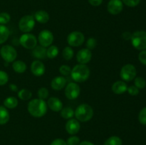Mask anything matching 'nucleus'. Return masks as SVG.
Masks as SVG:
<instances>
[{"label":"nucleus","mask_w":146,"mask_h":145,"mask_svg":"<svg viewBox=\"0 0 146 145\" xmlns=\"http://www.w3.org/2000/svg\"><path fill=\"white\" fill-rule=\"evenodd\" d=\"M134 84H135V86L137 87L138 89H143L146 86V81L142 77H137L135 78Z\"/></svg>","instance_id":"30"},{"label":"nucleus","mask_w":146,"mask_h":145,"mask_svg":"<svg viewBox=\"0 0 146 145\" xmlns=\"http://www.w3.org/2000/svg\"><path fill=\"white\" fill-rule=\"evenodd\" d=\"M9 88L11 90L14 91V92H17V91L18 90V88H17V85H14V84H11V85H9Z\"/></svg>","instance_id":"44"},{"label":"nucleus","mask_w":146,"mask_h":145,"mask_svg":"<svg viewBox=\"0 0 146 145\" xmlns=\"http://www.w3.org/2000/svg\"><path fill=\"white\" fill-rule=\"evenodd\" d=\"M49 14L44 10L37 11L34 14V19L40 24H46L49 21Z\"/></svg>","instance_id":"19"},{"label":"nucleus","mask_w":146,"mask_h":145,"mask_svg":"<svg viewBox=\"0 0 146 145\" xmlns=\"http://www.w3.org/2000/svg\"><path fill=\"white\" fill-rule=\"evenodd\" d=\"M74 115L78 121L82 122H88L94 116V109L88 104H81L74 111Z\"/></svg>","instance_id":"3"},{"label":"nucleus","mask_w":146,"mask_h":145,"mask_svg":"<svg viewBox=\"0 0 146 145\" xmlns=\"http://www.w3.org/2000/svg\"><path fill=\"white\" fill-rule=\"evenodd\" d=\"M66 85V79L63 76H56L51 80V86L54 90H61Z\"/></svg>","instance_id":"16"},{"label":"nucleus","mask_w":146,"mask_h":145,"mask_svg":"<svg viewBox=\"0 0 146 145\" xmlns=\"http://www.w3.org/2000/svg\"><path fill=\"white\" fill-rule=\"evenodd\" d=\"M74 115V110L70 107H66L61 109V116L64 119H69L73 117Z\"/></svg>","instance_id":"25"},{"label":"nucleus","mask_w":146,"mask_h":145,"mask_svg":"<svg viewBox=\"0 0 146 145\" xmlns=\"http://www.w3.org/2000/svg\"><path fill=\"white\" fill-rule=\"evenodd\" d=\"M78 145H94L92 142H88V141H84V142H80V144Z\"/></svg>","instance_id":"45"},{"label":"nucleus","mask_w":146,"mask_h":145,"mask_svg":"<svg viewBox=\"0 0 146 145\" xmlns=\"http://www.w3.org/2000/svg\"><path fill=\"white\" fill-rule=\"evenodd\" d=\"M97 45V41L95 38L94 37H91L88 39L86 42V47L89 50H93L96 48Z\"/></svg>","instance_id":"35"},{"label":"nucleus","mask_w":146,"mask_h":145,"mask_svg":"<svg viewBox=\"0 0 146 145\" xmlns=\"http://www.w3.org/2000/svg\"><path fill=\"white\" fill-rule=\"evenodd\" d=\"M81 89L78 84L76 82H70L66 86L65 95L68 99L75 100L79 96Z\"/></svg>","instance_id":"11"},{"label":"nucleus","mask_w":146,"mask_h":145,"mask_svg":"<svg viewBox=\"0 0 146 145\" xmlns=\"http://www.w3.org/2000/svg\"><path fill=\"white\" fill-rule=\"evenodd\" d=\"M45 65L41 61H34L31 65V71L35 76H41L45 72Z\"/></svg>","instance_id":"15"},{"label":"nucleus","mask_w":146,"mask_h":145,"mask_svg":"<svg viewBox=\"0 0 146 145\" xmlns=\"http://www.w3.org/2000/svg\"><path fill=\"white\" fill-rule=\"evenodd\" d=\"M131 44L137 50H146V31H135L131 36Z\"/></svg>","instance_id":"4"},{"label":"nucleus","mask_w":146,"mask_h":145,"mask_svg":"<svg viewBox=\"0 0 146 145\" xmlns=\"http://www.w3.org/2000/svg\"><path fill=\"white\" fill-rule=\"evenodd\" d=\"M47 104L44 100L35 98L29 102L27 109L31 116L39 118L46 115L47 112Z\"/></svg>","instance_id":"1"},{"label":"nucleus","mask_w":146,"mask_h":145,"mask_svg":"<svg viewBox=\"0 0 146 145\" xmlns=\"http://www.w3.org/2000/svg\"><path fill=\"white\" fill-rule=\"evenodd\" d=\"M138 120L143 125H146V107L143 108L138 115Z\"/></svg>","instance_id":"33"},{"label":"nucleus","mask_w":146,"mask_h":145,"mask_svg":"<svg viewBox=\"0 0 146 145\" xmlns=\"http://www.w3.org/2000/svg\"><path fill=\"white\" fill-rule=\"evenodd\" d=\"M85 41V36L81 31H75L70 33L67 37V42L70 46L78 47L82 45Z\"/></svg>","instance_id":"9"},{"label":"nucleus","mask_w":146,"mask_h":145,"mask_svg":"<svg viewBox=\"0 0 146 145\" xmlns=\"http://www.w3.org/2000/svg\"><path fill=\"white\" fill-rule=\"evenodd\" d=\"M12 68L17 73H23L27 70V65L22 61H14L12 64Z\"/></svg>","instance_id":"21"},{"label":"nucleus","mask_w":146,"mask_h":145,"mask_svg":"<svg viewBox=\"0 0 146 145\" xmlns=\"http://www.w3.org/2000/svg\"><path fill=\"white\" fill-rule=\"evenodd\" d=\"M59 72L63 75H68L71 74V69L70 66L67 65H62L59 68Z\"/></svg>","instance_id":"37"},{"label":"nucleus","mask_w":146,"mask_h":145,"mask_svg":"<svg viewBox=\"0 0 146 145\" xmlns=\"http://www.w3.org/2000/svg\"><path fill=\"white\" fill-rule=\"evenodd\" d=\"M38 43L43 47H49L54 41V35L48 30H43L38 34Z\"/></svg>","instance_id":"10"},{"label":"nucleus","mask_w":146,"mask_h":145,"mask_svg":"<svg viewBox=\"0 0 146 145\" xmlns=\"http://www.w3.org/2000/svg\"><path fill=\"white\" fill-rule=\"evenodd\" d=\"M10 118L9 113L5 107L0 106V125L7 124Z\"/></svg>","instance_id":"22"},{"label":"nucleus","mask_w":146,"mask_h":145,"mask_svg":"<svg viewBox=\"0 0 146 145\" xmlns=\"http://www.w3.org/2000/svg\"><path fill=\"white\" fill-rule=\"evenodd\" d=\"M67 145H78L80 144V139L77 136H71L67 139Z\"/></svg>","instance_id":"36"},{"label":"nucleus","mask_w":146,"mask_h":145,"mask_svg":"<svg viewBox=\"0 0 146 145\" xmlns=\"http://www.w3.org/2000/svg\"><path fill=\"white\" fill-rule=\"evenodd\" d=\"M11 19V16L8 13L1 12L0 13V24L4 25V24H8Z\"/></svg>","instance_id":"31"},{"label":"nucleus","mask_w":146,"mask_h":145,"mask_svg":"<svg viewBox=\"0 0 146 145\" xmlns=\"http://www.w3.org/2000/svg\"><path fill=\"white\" fill-rule=\"evenodd\" d=\"M9 35L10 32L9 28L6 26L0 24V44L6 42L9 38Z\"/></svg>","instance_id":"23"},{"label":"nucleus","mask_w":146,"mask_h":145,"mask_svg":"<svg viewBox=\"0 0 146 145\" xmlns=\"http://www.w3.org/2000/svg\"><path fill=\"white\" fill-rule=\"evenodd\" d=\"M81 125L79 122L76 119H69L66 123V130L69 134H76L80 130Z\"/></svg>","instance_id":"14"},{"label":"nucleus","mask_w":146,"mask_h":145,"mask_svg":"<svg viewBox=\"0 0 146 145\" xmlns=\"http://www.w3.org/2000/svg\"><path fill=\"white\" fill-rule=\"evenodd\" d=\"M32 93L30 90L27 89H21L18 92V97L21 100L27 101L31 99Z\"/></svg>","instance_id":"27"},{"label":"nucleus","mask_w":146,"mask_h":145,"mask_svg":"<svg viewBox=\"0 0 146 145\" xmlns=\"http://www.w3.org/2000/svg\"><path fill=\"white\" fill-rule=\"evenodd\" d=\"M50 145H67L66 142L62 139H56L53 141Z\"/></svg>","instance_id":"41"},{"label":"nucleus","mask_w":146,"mask_h":145,"mask_svg":"<svg viewBox=\"0 0 146 145\" xmlns=\"http://www.w3.org/2000/svg\"><path fill=\"white\" fill-rule=\"evenodd\" d=\"M138 59L141 63L146 65V50L141 51V53L138 55Z\"/></svg>","instance_id":"40"},{"label":"nucleus","mask_w":146,"mask_h":145,"mask_svg":"<svg viewBox=\"0 0 146 145\" xmlns=\"http://www.w3.org/2000/svg\"><path fill=\"white\" fill-rule=\"evenodd\" d=\"M35 26L34 17L31 15H25L21 17L19 22V28L24 33H29L32 31Z\"/></svg>","instance_id":"5"},{"label":"nucleus","mask_w":146,"mask_h":145,"mask_svg":"<svg viewBox=\"0 0 146 145\" xmlns=\"http://www.w3.org/2000/svg\"><path fill=\"white\" fill-rule=\"evenodd\" d=\"M1 56L6 62H14L17 57V52L15 48L10 45H5L0 50Z\"/></svg>","instance_id":"7"},{"label":"nucleus","mask_w":146,"mask_h":145,"mask_svg":"<svg viewBox=\"0 0 146 145\" xmlns=\"http://www.w3.org/2000/svg\"><path fill=\"white\" fill-rule=\"evenodd\" d=\"M123 141L117 136H112L107 139L104 145H122Z\"/></svg>","instance_id":"28"},{"label":"nucleus","mask_w":146,"mask_h":145,"mask_svg":"<svg viewBox=\"0 0 146 145\" xmlns=\"http://www.w3.org/2000/svg\"><path fill=\"white\" fill-rule=\"evenodd\" d=\"M88 3L93 7H98L103 3V0H88Z\"/></svg>","instance_id":"42"},{"label":"nucleus","mask_w":146,"mask_h":145,"mask_svg":"<svg viewBox=\"0 0 146 145\" xmlns=\"http://www.w3.org/2000/svg\"><path fill=\"white\" fill-rule=\"evenodd\" d=\"M49 95V92H48V89L46 88H41L38 89V96L39 99L45 100L46 99Z\"/></svg>","instance_id":"32"},{"label":"nucleus","mask_w":146,"mask_h":145,"mask_svg":"<svg viewBox=\"0 0 146 145\" xmlns=\"http://www.w3.org/2000/svg\"><path fill=\"white\" fill-rule=\"evenodd\" d=\"M127 91L132 96H136L139 94V89L137 87H135V85H131V86L128 87Z\"/></svg>","instance_id":"39"},{"label":"nucleus","mask_w":146,"mask_h":145,"mask_svg":"<svg viewBox=\"0 0 146 145\" xmlns=\"http://www.w3.org/2000/svg\"><path fill=\"white\" fill-rule=\"evenodd\" d=\"M58 52L59 51H58V47L56 45H50L46 49V57L53 59L58 55Z\"/></svg>","instance_id":"26"},{"label":"nucleus","mask_w":146,"mask_h":145,"mask_svg":"<svg viewBox=\"0 0 146 145\" xmlns=\"http://www.w3.org/2000/svg\"><path fill=\"white\" fill-rule=\"evenodd\" d=\"M32 55L34 58L38 59H44L46 58V48L41 45H36L33 48Z\"/></svg>","instance_id":"20"},{"label":"nucleus","mask_w":146,"mask_h":145,"mask_svg":"<svg viewBox=\"0 0 146 145\" xmlns=\"http://www.w3.org/2000/svg\"><path fill=\"white\" fill-rule=\"evenodd\" d=\"M112 91L116 95H121L128 90V86L124 81L118 80L114 82L112 85Z\"/></svg>","instance_id":"18"},{"label":"nucleus","mask_w":146,"mask_h":145,"mask_svg":"<svg viewBox=\"0 0 146 145\" xmlns=\"http://www.w3.org/2000/svg\"><path fill=\"white\" fill-rule=\"evenodd\" d=\"M122 36H123V38L125 40H131L132 34H130V32H124Z\"/></svg>","instance_id":"43"},{"label":"nucleus","mask_w":146,"mask_h":145,"mask_svg":"<svg viewBox=\"0 0 146 145\" xmlns=\"http://www.w3.org/2000/svg\"><path fill=\"white\" fill-rule=\"evenodd\" d=\"M9 81V75L5 71H0V86L6 85Z\"/></svg>","instance_id":"34"},{"label":"nucleus","mask_w":146,"mask_h":145,"mask_svg":"<svg viewBox=\"0 0 146 145\" xmlns=\"http://www.w3.org/2000/svg\"><path fill=\"white\" fill-rule=\"evenodd\" d=\"M123 4L129 7H135L141 2V0H121Z\"/></svg>","instance_id":"38"},{"label":"nucleus","mask_w":146,"mask_h":145,"mask_svg":"<svg viewBox=\"0 0 146 145\" xmlns=\"http://www.w3.org/2000/svg\"><path fill=\"white\" fill-rule=\"evenodd\" d=\"M38 40L36 36L31 34H24L19 38V43L24 48L27 49H33L37 45Z\"/></svg>","instance_id":"8"},{"label":"nucleus","mask_w":146,"mask_h":145,"mask_svg":"<svg viewBox=\"0 0 146 145\" xmlns=\"http://www.w3.org/2000/svg\"><path fill=\"white\" fill-rule=\"evenodd\" d=\"M123 4L121 0H110L107 5L108 11L112 15H117L122 11Z\"/></svg>","instance_id":"12"},{"label":"nucleus","mask_w":146,"mask_h":145,"mask_svg":"<svg viewBox=\"0 0 146 145\" xmlns=\"http://www.w3.org/2000/svg\"><path fill=\"white\" fill-rule=\"evenodd\" d=\"M47 106L54 112H60L63 108V103L58 98L51 97L48 100Z\"/></svg>","instance_id":"17"},{"label":"nucleus","mask_w":146,"mask_h":145,"mask_svg":"<svg viewBox=\"0 0 146 145\" xmlns=\"http://www.w3.org/2000/svg\"><path fill=\"white\" fill-rule=\"evenodd\" d=\"M137 71L135 67L132 64H126L123 65L121 70L120 75L124 81L130 82L134 80L136 77Z\"/></svg>","instance_id":"6"},{"label":"nucleus","mask_w":146,"mask_h":145,"mask_svg":"<svg viewBox=\"0 0 146 145\" xmlns=\"http://www.w3.org/2000/svg\"><path fill=\"white\" fill-rule=\"evenodd\" d=\"M92 58V53L88 48L81 49L76 55V60L80 64H86L91 61Z\"/></svg>","instance_id":"13"},{"label":"nucleus","mask_w":146,"mask_h":145,"mask_svg":"<svg viewBox=\"0 0 146 145\" xmlns=\"http://www.w3.org/2000/svg\"><path fill=\"white\" fill-rule=\"evenodd\" d=\"M4 105L6 108L14 109L18 105V100L14 97H9L4 100Z\"/></svg>","instance_id":"24"},{"label":"nucleus","mask_w":146,"mask_h":145,"mask_svg":"<svg viewBox=\"0 0 146 145\" xmlns=\"http://www.w3.org/2000/svg\"><path fill=\"white\" fill-rule=\"evenodd\" d=\"M71 75L75 82H83L89 78L90 69L86 64H78L71 70Z\"/></svg>","instance_id":"2"},{"label":"nucleus","mask_w":146,"mask_h":145,"mask_svg":"<svg viewBox=\"0 0 146 145\" xmlns=\"http://www.w3.org/2000/svg\"><path fill=\"white\" fill-rule=\"evenodd\" d=\"M74 51L71 48V47L70 46L65 47L62 51L63 57L66 61H69V60L72 59V58L74 57Z\"/></svg>","instance_id":"29"}]
</instances>
